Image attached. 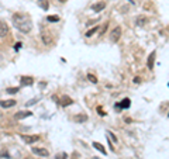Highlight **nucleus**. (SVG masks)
<instances>
[{
	"label": "nucleus",
	"instance_id": "nucleus-1",
	"mask_svg": "<svg viewBox=\"0 0 169 159\" xmlns=\"http://www.w3.org/2000/svg\"><path fill=\"white\" fill-rule=\"evenodd\" d=\"M13 24L18 31L23 34H28L33 30V21L27 14H21V13H16L13 14Z\"/></svg>",
	"mask_w": 169,
	"mask_h": 159
},
{
	"label": "nucleus",
	"instance_id": "nucleus-2",
	"mask_svg": "<svg viewBox=\"0 0 169 159\" xmlns=\"http://www.w3.org/2000/svg\"><path fill=\"white\" fill-rule=\"evenodd\" d=\"M120 37H121V28L120 27H114L113 31L110 32V41L111 42H118Z\"/></svg>",
	"mask_w": 169,
	"mask_h": 159
},
{
	"label": "nucleus",
	"instance_id": "nucleus-3",
	"mask_svg": "<svg viewBox=\"0 0 169 159\" xmlns=\"http://www.w3.org/2000/svg\"><path fill=\"white\" fill-rule=\"evenodd\" d=\"M33 154L38 155V156H41V158H48V156H50V151L45 149V148H37V146H34Z\"/></svg>",
	"mask_w": 169,
	"mask_h": 159
},
{
	"label": "nucleus",
	"instance_id": "nucleus-4",
	"mask_svg": "<svg viewBox=\"0 0 169 159\" xmlns=\"http://www.w3.org/2000/svg\"><path fill=\"white\" fill-rule=\"evenodd\" d=\"M21 138L27 144H35L40 141V135H21Z\"/></svg>",
	"mask_w": 169,
	"mask_h": 159
},
{
	"label": "nucleus",
	"instance_id": "nucleus-5",
	"mask_svg": "<svg viewBox=\"0 0 169 159\" xmlns=\"http://www.w3.org/2000/svg\"><path fill=\"white\" fill-rule=\"evenodd\" d=\"M41 40H42V42L45 44V45H51L52 44V37H51V32L48 31H44L41 32Z\"/></svg>",
	"mask_w": 169,
	"mask_h": 159
},
{
	"label": "nucleus",
	"instance_id": "nucleus-6",
	"mask_svg": "<svg viewBox=\"0 0 169 159\" xmlns=\"http://www.w3.org/2000/svg\"><path fill=\"white\" fill-rule=\"evenodd\" d=\"M33 115V113L30 111V110H24V111H18L14 114V118L16 120H24V118H27V117H31Z\"/></svg>",
	"mask_w": 169,
	"mask_h": 159
},
{
	"label": "nucleus",
	"instance_id": "nucleus-7",
	"mask_svg": "<svg viewBox=\"0 0 169 159\" xmlns=\"http://www.w3.org/2000/svg\"><path fill=\"white\" fill-rule=\"evenodd\" d=\"M16 106V100H0V107L3 109H10V107H14Z\"/></svg>",
	"mask_w": 169,
	"mask_h": 159
},
{
	"label": "nucleus",
	"instance_id": "nucleus-8",
	"mask_svg": "<svg viewBox=\"0 0 169 159\" xmlns=\"http://www.w3.org/2000/svg\"><path fill=\"white\" fill-rule=\"evenodd\" d=\"M87 115L84 114V113H80V114H76V115H73V121L75 123H78V124H82L84 121H87Z\"/></svg>",
	"mask_w": 169,
	"mask_h": 159
},
{
	"label": "nucleus",
	"instance_id": "nucleus-9",
	"mask_svg": "<svg viewBox=\"0 0 169 159\" xmlns=\"http://www.w3.org/2000/svg\"><path fill=\"white\" fill-rule=\"evenodd\" d=\"M147 23H148V18L145 16H138L135 18V24H137L138 27H144Z\"/></svg>",
	"mask_w": 169,
	"mask_h": 159
},
{
	"label": "nucleus",
	"instance_id": "nucleus-10",
	"mask_svg": "<svg viewBox=\"0 0 169 159\" xmlns=\"http://www.w3.org/2000/svg\"><path fill=\"white\" fill-rule=\"evenodd\" d=\"M20 83H21V86H31L34 83V79L30 78V76H23L20 79Z\"/></svg>",
	"mask_w": 169,
	"mask_h": 159
},
{
	"label": "nucleus",
	"instance_id": "nucleus-11",
	"mask_svg": "<svg viewBox=\"0 0 169 159\" xmlns=\"http://www.w3.org/2000/svg\"><path fill=\"white\" fill-rule=\"evenodd\" d=\"M104 7H106V3H104V1H99V3H96V4L92 6V10L96 11V13H99L101 10H104Z\"/></svg>",
	"mask_w": 169,
	"mask_h": 159
},
{
	"label": "nucleus",
	"instance_id": "nucleus-12",
	"mask_svg": "<svg viewBox=\"0 0 169 159\" xmlns=\"http://www.w3.org/2000/svg\"><path fill=\"white\" fill-rule=\"evenodd\" d=\"M7 34H9V27H7L3 21H0V38L6 37Z\"/></svg>",
	"mask_w": 169,
	"mask_h": 159
},
{
	"label": "nucleus",
	"instance_id": "nucleus-13",
	"mask_svg": "<svg viewBox=\"0 0 169 159\" xmlns=\"http://www.w3.org/2000/svg\"><path fill=\"white\" fill-rule=\"evenodd\" d=\"M72 103H73V100H72L69 96H62V97H61V104H62V107L70 106Z\"/></svg>",
	"mask_w": 169,
	"mask_h": 159
},
{
	"label": "nucleus",
	"instance_id": "nucleus-14",
	"mask_svg": "<svg viewBox=\"0 0 169 159\" xmlns=\"http://www.w3.org/2000/svg\"><path fill=\"white\" fill-rule=\"evenodd\" d=\"M130 104H131L130 99H124L121 103L116 104V107H117V109H128V107H130Z\"/></svg>",
	"mask_w": 169,
	"mask_h": 159
},
{
	"label": "nucleus",
	"instance_id": "nucleus-15",
	"mask_svg": "<svg viewBox=\"0 0 169 159\" xmlns=\"http://www.w3.org/2000/svg\"><path fill=\"white\" fill-rule=\"evenodd\" d=\"M154 62H155V51L150 54V56H148V61H147V66H148V69H151L154 68Z\"/></svg>",
	"mask_w": 169,
	"mask_h": 159
},
{
	"label": "nucleus",
	"instance_id": "nucleus-16",
	"mask_svg": "<svg viewBox=\"0 0 169 159\" xmlns=\"http://www.w3.org/2000/svg\"><path fill=\"white\" fill-rule=\"evenodd\" d=\"M38 6L42 9V10H48L50 9V0H38Z\"/></svg>",
	"mask_w": 169,
	"mask_h": 159
},
{
	"label": "nucleus",
	"instance_id": "nucleus-17",
	"mask_svg": "<svg viewBox=\"0 0 169 159\" xmlns=\"http://www.w3.org/2000/svg\"><path fill=\"white\" fill-rule=\"evenodd\" d=\"M93 146H95V148H96L97 151H100L103 155H106V154H107V152H106V149L103 148V145H101V144H99V142H93Z\"/></svg>",
	"mask_w": 169,
	"mask_h": 159
},
{
	"label": "nucleus",
	"instance_id": "nucleus-18",
	"mask_svg": "<svg viewBox=\"0 0 169 159\" xmlns=\"http://www.w3.org/2000/svg\"><path fill=\"white\" fill-rule=\"evenodd\" d=\"M97 31H99V27L96 25V27H93V28H90L89 31H87V32H86V34H84V35H86L87 38H89V37H92V35H95V34H96V32H97Z\"/></svg>",
	"mask_w": 169,
	"mask_h": 159
},
{
	"label": "nucleus",
	"instance_id": "nucleus-19",
	"mask_svg": "<svg viewBox=\"0 0 169 159\" xmlns=\"http://www.w3.org/2000/svg\"><path fill=\"white\" fill-rule=\"evenodd\" d=\"M18 90H20L18 87H9L6 92H7L9 95H16V93H18Z\"/></svg>",
	"mask_w": 169,
	"mask_h": 159
},
{
	"label": "nucleus",
	"instance_id": "nucleus-20",
	"mask_svg": "<svg viewBox=\"0 0 169 159\" xmlns=\"http://www.w3.org/2000/svg\"><path fill=\"white\" fill-rule=\"evenodd\" d=\"M47 20H48L50 23H58V21H59V17L58 16H48Z\"/></svg>",
	"mask_w": 169,
	"mask_h": 159
},
{
	"label": "nucleus",
	"instance_id": "nucleus-21",
	"mask_svg": "<svg viewBox=\"0 0 169 159\" xmlns=\"http://www.w3.org/2000/svg\"><path fill=\"white\" fill-rule=\"evenodd\" d=\"M107 135H109V138H110V140H111L113 142H117V141H118L117 137H116V135H114V134H113L111 131H107Z\"/></svg>",
	"mask_w": 169,
	"mask_h": 159
},
{
	"label": "nucleus",
	"instance_id": "nucleus-22",
	"mask_svg": "<svg viewBox=\"0 0 169 159\" xmlns=\"http://www.w3.org/2000/svg\"><path fill=\"white\" fill-rule=\"evenodd\" d=\"M87 79L90 80L92 83H97V78L95 75H92V73H87Z\"/></svg>",
	"mask_w": 169,
	"mask_h": 159
},
{
	"label": "nucleus",
	"instance_id": "nucleus-23",
	"mask_svg": "<svg viewBox=\"0 0 169 159\" xmlns=\"http://www.w3.org/2000/svg\"><path fill=\"white\" fill-rule=\"evenodd\" d=\"M55 159H68V154L66 152H62V154H58Z\"/></svg>",
	"mask_w": 169,
	"mask_h": 159
},
{
	"label": "nucleus",
	"instance_id": "nucleus-24",
	"mask_svg": "<svg viewBox=\"0 0 169 159\" xmlns=\"http://www.w3.org/2000/svg\"><path fill=\"white\" fill-rule=\"evenodd\" d=\"M37 101H38V99H33V100L27 101V103H25V106H27V107H28V106H33V104H35Z\"/></svg>",
	"mask_w": 169,
	"mask_h": 159
},
{
	"label": "nucleus",
	"instance_id": "nucleus-25",
	"mask_svg": "<svg viewBox=\"0 0 169 159\" xmlns=\"http://www.w3.org/2000/svg\"><path fill=\"white\" fill-rule=\"evenodd\" d=\"M0 158H9V154L7 152H0Z\"/></svg>",
	"mask_w": 169,
	"mask_h": 159
},
{
	"label": "nucleus",
	"instance_id": "nucleus-26",
	"mask_svg": "<svg viewBox=\"0 0 169 159\" xmlns=\"http://www.w3.org/2000/svg\"><path fill=\"white\" fill-rule=\"evenodd\" d=\"M106 31H107V24H104V27L101 28V31H100V34H99V35H103Z\"/></svg>",
	"mask_w": 169,
	"mask_h": 159
},
{
	"label": "nucleus",
	"instance_id": "nucleus-27",
	"mask_svg": "<svg viewBox=\"0 0 169 159\" xmlns=\"http://www.w3.org/2000/svg\"><path fill=\"white\" fill-rule=\"evenodd\" d=\"M20 48H21V42H17L16 45H14V49L17 51V49H20Z\"/></svg>",
	"mask_w": 169,
	"mask_h": 159
},
{
	"label": "nucleus",
	"instance_id": "nucleus-28",
	"mask_svg": "<svg viewBox=\"0 0 169 159\" xmlns=\"http://www.w3.org/2000/svg\"><path fill=\"white\" fill-rule=\"evenodd\" d=\"M139 82H141V80H139V78H138V76H137V78H134V83H137V85H138Z\"/></svg>",
	"mask_w": 169,
	"mask_h": 159
},
{
	"label": "nucleus",
	"instance_id": "nucleus-29",
	"mask_svg": "<svg viewBox=\"0 0 169 159\" xmlns=\"http://www.w3.org/2000/svg\"><path fill=\"white\" fill-rule=\"evenodd\" d=\"M59 3H65V1H68V0H58Z\"/></svg>",
	"mask_w": 169,
	"mask_h": 159
},
{
	"label": "nucleus",
	"instance_id": "nucleus-30",
	"mask_svg": "<svg viewBox=\"0 0 169 159\" xmlns=\"http://www.w3.org/2000/svg\"><path fill=\"white\" fill-rule=\"evenodd\" d=\"M93 159H99V158H97V156H96V158H93Z\"/></svg>",
	"mask_w": 169,
	"mask_h": 159
},
{
	"label": "nucleus",
	"instance_id": "nucleus-31",
	"mask_svg": "<svg viewBox=\"0 0 169 159\" xmlns=\"http://www.w3.org/2000/svg\"><path fill=\"white\" fill-rule=\"evenodd\" d=\"M24 159H28V158H24Z\"/></svg>",
	"mask_w": 169,
	"mask_h": 159
},
{
	"label": "nucleus",
	"instance_id": "nucleus-32",
	"mask_svg": "<svg viewBox=\"0 0 169 159\" xmlns=\"http://www.w3.org/2000/svg\"><path fill=\"white\" fill-rule=\"evenodd\" d=\"M168 86H169V85H168Z\"/></svg>",
	"mask_w": 169,
	"mask_h": 159
}]
</instances>
